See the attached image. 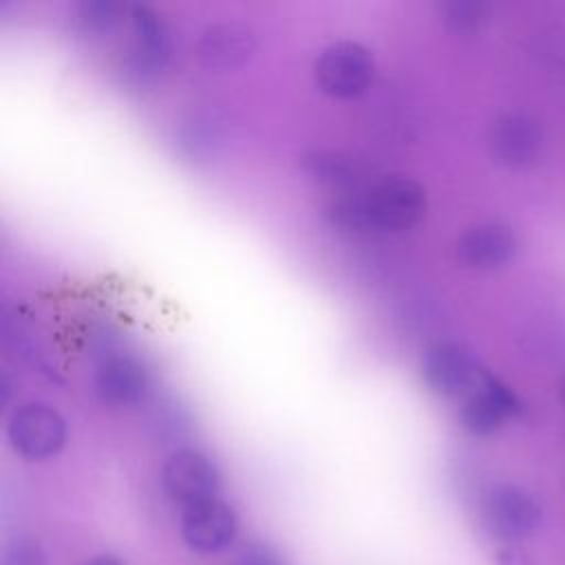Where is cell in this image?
Returning <instances> with one entry per match:
<instances>
[{"label":"cell","instance_id":"6da1fadb","mask_svg":"<svg viewBox=\"0 0 565 565\" xmlns=\"http://www.w3.org/2000/svg\"><path fill=\"white\" fill-rule=\"evenodd\" d=\"M428 196L422 183L404 174H388L338 194L327 205V218L349 232H404L422 221Z\"/></svg>","mask_w":565,"mask_h":565},{"label":"cell","instance_id":"7a4b0ae2","mask_svg":"<svg viewBox=\"0 0 565 565\" xmlns=\"http://www.w3.org/2000/svg\"><path fill=\"white\" fill-rule=\"evenodd\" d=\"M313 77L322 93L338 99H351L371 86L375 77V60L364 44L340 40L322 49L313 64Z\"/></svg>","mask_w":565,"mask_h":565},{"label":"cell","instance_id":"3957f363","mask_svg":"<svg viewBox=\"0 0 565 565\" xmlns=\"http://www.w3.org/2000/svg\"><path fill=\"white\" fill-rule=\"evenodd\" d=\"M7 439L20 457L44 461L64 448L66 422L57 408L44 402H26L11 413Z\"/></svg>","mask_w":565,"mask_h":565},{"label":"cell","instance_id":"277c9868","mask_svg":"<svg viewBox=\"0 0 565 565\" xmlns=\"http://www.w3.org/2000/svg\"><path fill=\"white\" fill-rule=\"evenodd\" d=\"M481 519L486 530L505 543L530 536L541 523V508L525 490L499 483L490 488L481 501Z\"/></svg>","mask_w":565,"mask_h":565},{"label":"cell","instance_id":"5b68a950","mask_svg":"<svg viewBox=\"0 0 565 565\" xmlns=\"http://www.w3.org/2000/svg\"><path fill=\"white\" fill-rule=\"evenodd\" d=\"M132 20V46L128 51L124 73L137 82L146 84L159 77L170 60V33L161 15L148 4L130 7Z\"/></svg>","mask_w":565,"mask_h":565},{"label":"cell","instance_id":"8992f818","mask_svg":"<svg viewBox=\"0 0 565 565\" xmlns=\"http://www.w3.org/2000/svg\"><path fill=\"white\" fill-rule=\"evenodd\" d=\"M166 494L183 505V510L203 501L216 499L218 470L210 457L199 450H177L163 466L161 472Z\"/></svg>","mask_w":565,"mask_h":565},{"label":"cell","instance_id":"52a82bcc","mask_svg":"<svg viewBox=\"0 0 565 565\" xmlns=\"http://www.w3.org/2000/svg\"><path fill=\"white\" fill-rule=\"evenodd\" d=\"M479 375L472 353L459 342H433L422 355V377L437 395H461L479 380Z\"/></svg>","mask_w":565,"mask_h":565},{"label":"cell","instance_id":"ba28073f","mask_svg":"<svg viewBox=\"0 0 565 565\" xmlns=\"http://www.w3.org/2000/svg\"><path fill=\"white\" fill-rule=\"evenodd\" d=\"M256 31L238 20L210 24L196 42V57L210 71H234L256 53Z\"/></svg>","mask_w":565,"mask_h":565},{"label":"cell","instance_id":"9c48e42d","mask_svg":"<svg viewBox=\"0 0 565 565\" xmlns=\"http://www.w3.org/2000/svg\"><path fill=\"white\" fill-rule=\"evenodd\" d=\"M521 413V404L516 395L497 377L481 373L477 380V386L468 395V399L461 406L459 419L463 428L472 435H490L501 424Z\"/></svg>","mask_w":565,"mask_h":565},{"label":"cell","instance_id":"30bf717a","mask_svg":"<svg viewBox=\"0 0 565 565\" xmlns=\"http://www.w3.org/2000/svg\"><path fill=\"white\" fill-rule=\"evenodd\" d=\"M488 141L499 163L508 168H527L541 154L543 130L539 121L525 113H505L494 119Z\"/></svg>","mask_w":565,"mask_h":565},{"label":"cell","instance_id":"8fae6325","mask_svg":"<svg viewBox=\"0 0 565 565\" xmlns=\"http://www.w3.org/2000/svg\"><path fill=\"white\" fill-rule=\"evenodd\" d=\"M183 541L199 554H214L236 534V514L221 499H210L183 510Z\"/></svg>","mask_w":565,"mask_h":565},{"label":"cell","instance_id":"7c38bea8","mask_svg":"<svg viewBox=\"0 0 565 565\" xmlns=\"http://www.w3.org/2000/svg\"><path fill=\"white\" fill-rule=\"evenodd\" d=\"M95 393L110 406H135L150 388L148 371L130 355H108L95 369Z\"/></svg>","mask_w":565,"mask_h":565},{"label":"cell","instance_id":"4fadbf2b","mask_svg":"<svg viewBox=\"0 0 565 565\" xmlns=\"http://www.w3.org/2000/svg\"><path fill=\"white\" fill-rule=\"evenodd\" d=\"M516 247V236L508 225L481 223L457 238L455 254L466 267L497 269L514 258Z\"/></svg>","mask_w":565,"mask_h":565},{"label":"cell","instance_id":"5bb4252c","mask_svg":"<svg viewBox=\"0 0 565 565\" xmlns=\"http://www.w3.org/2000/svg\"><path fill=\"white\" fill-rule=\"evenodd\" d=\"M230 139V121L216 108H203L181 121L177 130L179 150L192 161L214 159Z\"/></svg>","mask_w":565,"mask_h":565},{"label":"cell","instance_id":"9a60e30c","mask_svg":"<svg viewBox=\"0 0 565 565\" xmlns=\"http://www.w3.org/2000/svg\"><path fill=\"white\" fill-rule=\"evenodd\" d=\"M300 166L311 181L333 188L338 190V194L351 192L362 185V168L358 166V161L335 150H309L300 159Z\"/></svg>","mask_w":565,"mask_h":565},{"label":"cell","instance_id":"2e32d148","mask_svg":"<svg viewBox=\"0 0 565 565\" xmlns=\"http://www.w3.org/2000/svg\"><path fill=\"white\" fill-rule=\"evenodd\" d=\"M124 7L115 0H82L77 7V20L86 31L108 33L121 20Z\"/></svg>","mask_w":565,"mask_h":565},{"label":"cell","instance_id":"e0dca14e","mask_svg":"<svg viewBox=\"0 0 565 565\" xmlns=\"http://www.w3.org/2000/svg\"><path fill=\"white\" fill-rule=\"evenodd\" d=\"M446 24L457 33H472L488 20V4L477 0H452L441 7Z\"/></svg>","mask_w":565,"mask_h":565},{"label":"cell","instance_id":"ac0fdd59","mask_svg":"<svg viewBox=\"0 0 565 565\" xmlns=\"http://www.w3.org/2000/svg\"><path fill=\"white\" fill-rule=\"evenodd\" d=\"M0 565H44V552L33 539H15L4 547Z\"/></svg>","mask_w":565,"mask_h":565},{"label":"cell","instance_id":"d6986e66","mask_svg":"<svg viewBox=\"0 0 565 565\" xmlns=\"http://www.w3.org/2000/svg\"><path fill=\"white\" fill-rule=\"evenodd\" d=\"M236 565H285L280 561V556L263 543H252L247 547H243V552L238 554Z\"/></svg>","mask_w":565,"mask_h":565},{"label":"cell","instance_id":"ffe728a7","mask_svg":"<svg viewBox=\"0 0 565 565\" xmlns=\"http://www.w3.org/2000/svg\"><path fill=\"white\" fill-rule=\"evenodd\" d=\"M499 565H534V561L519 547H505L499 552Z\"/></svg>","mask_w":565,"mask_h":565},{"label":"cell","instance_id":"44dd1931","mask_svg":"<svg viewBox=\"0 0 565 565\" xmlns=\"http://www.w3.org/2000/svg\"><path fill=\"white\" fill-rule=\"evenodd\" d=\"M86 565H124V563L110 554H102V556H95L93 561H88Z\"/></svg>","mask_w":565,"mask_h":565},{"label":"cell","instance_id":"7402d4cb","mask_svg":"<svg viewBox=\"0 0 565 565\" xmlns=\"http://www.w3.org/2000/svg\"><path fill=\"white\" fill-rule=\"evenodd\" d=\"M561 393H563V402H565V380H563V386H561Z\"/></svg>","mask_w":565,"mask_h":565}]
</instances>
